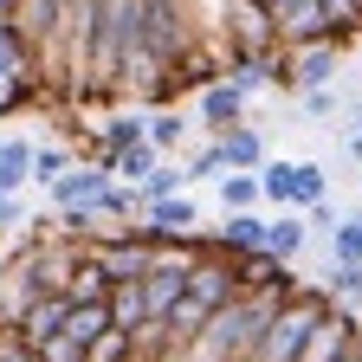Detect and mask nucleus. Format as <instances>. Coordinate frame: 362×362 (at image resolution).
I'll use <instances>...</instances> for the list:
<instances>
[{"mask_svg":"<svg viewBox=\"0 0 362 362\" xmlns=\"http://www.w3.org/2000/svg\"><path fill=\"white\" fill-rule=\"evenodd\" d=\"M104 181H110V168H71V162H65V175H52L45 188H52L59 214H98V194H104Z\"/></svg>","mask_w":362,"mask_h":362,"instance_id":"obj_4","label":"nucleus"},{"mask_svg":"<svg viewBox=\"0 0 362 362\" xmlns=\"http://www.w3.org/2000/svg\"><path fill=\"white\" fill-rule=\"evenodd\" d=\"M324 310H330V298H324V291H317V285H298L291 298H279V310L265 317V330H259V343H252V356H246V362H291V356H298V343H304V330H310Z\"/></svg>","mask_w":362,"mask_h":362,"instance_id":"obj_1","label":"nucleus"},{"mask_svg":"<svg viewBox=\"0 0 362 362\" xmlns=\"http://www.w3.org/2000/svg\"><path fill=\"white\" fill-rule=\"evenodd\" d=\"M181 136H188V123H181L175 110H156V117L143 123V143H149V149H175Z\"/></svg>","mask_w":362,"mask_h":362,"instance_id":"obj_17","label":"nucleus"},{"mask_svg":"<svg viewBox=\"0 0 362 362\" xmlns=\"http://www.w3.org/2000/svg\"><path fill=\"white\" fill-rule=\"evenodd\" d=\"M220 201L226 207H252L259 201V168H220Z\"/></svg>","mask_w":362,"mask_h":362,"instance_id":"obj_12","label":"nucleus"},{"mask_svg":"<svg viewBox=\"0 0 362 362\" xmlns=\"http://www.w3.org/2000/svg\"><path fill=\"white\" fill-rule=\"evenodd\" d=\"M110 324L117 330H136V324H143V298H136V285H110Z\"/></svg>","mask_w":362,"mask_h":362,"instance_id":"obj_16","label":"nucleus"},{"mask_svg":"<svg viewBox=\"0 0 362 362\" xmlns=\"http://www.w3.org/2000/svg\"><path fill=\"white\" fill-rule=\"evenodd\" d=\"M104 168H110V175H123V181H143V175L156 168V149H149V143H129V149H117Z\"/></svg>","mask_w":362,"mask_h":362,"instance_id":"obj_15","label":"nucleus"},{"mask_svg":"<svg viewBox=\"0 0 362 362\" xmlns=\"http://www.w3.org/2000/svg\"><path fill=\"white\" fill-rule=\"evenodd\" d=\"M65 175V149H33V181H52Z\"/></svg>","mask_w":362,"mask_h":362,"instance_id":"obj_23","label":"nucleus"},{"mask_svg":"<svg viewBox=\"0 0 362 362\" xmlns=\"http://www.w3.org/2000/svg\"><path fill=\"white\" fill-rule=\"evenodd\" d=\"M175 188H181V175H175V168H149V175H143V201H156V194H175Z\"/></svg>","mask_w":362,"mask_h":362,"instance_id":"obj_22","label":"nucleus"},{"mask_svg":"<svg viewBox=\"0 0 362 362\" xmlns=\"http://www.w3.org/2000/svg\"><path fill=\"white\" fill-rule=\"evenodd\" d=\"M324 298H330V304H356V298H362V265H356V259H330Z\"/></svg>","mask_w":362,"mask_h":362,"instance_id":"obj_11","label":"nucleus"},{"mask_svg":"<svg viewBox=\"0 0 362 362\" xmlns=\"http://www.w3.org/2000/svg\"><path fill=\"white\" fill-rule=\"evenodd\" d=\"M149 362H181V356H175V349H162V356H149Z\"/></svg>","mask_w":362,"mask_h":362,"instance_id":"obj_30","label":"nucleus"},{"mask_svg":"<svg viewBox=\"0 0 362 362\" xmlns=\"http://www.w3.org/2000/svg\"><path fill=\"white\" fill-rule=\"evenodd\" d=\"M349 156H362V129H356V136H349Z\"/></svg>","mask_w":362,"mask_h":362,"instance_id":"obj_29","label":"nucleus"},{"mask_svg":"<svg viewBox=\"0 0 362 362\" xmlns=\"http://www.w3.org/2000/svg\"><path fill=\"white\" fill-rule=\"evenodd\" d=\"M129 143H143V117H136V110H129V117H110V123L98 129V149H104V162H110L117 149H129Z\"/></svg>","mask_w":362,"mask_h":362,"instance_id":"obj_13","label":"nucleus"},{"mask_svg":"<svg viewBox=\"0 0 362 362\" xmlns=\"http://www.w3.org/2000/svg\"><path fill=\"white\" fill-rule=\"evenodd\" d=\"M220 168H226V162H220V143H214V149H201V156H194V168L181 175V181H207V175H220Z\"/></svg>","mask_w":362,"mask_h":362,"instance_id":"obj_24","label":"nucleus"},{"mask_svg":"<svg viewBox=\"0 0 362 362\" xmlns=\"http://www.w3.org/2000/svg\"><path fill=\"white\" fill-rule=\"evenodd\" d=\"M13 7H20V0H0V20H13Z\"/></svg>","mask_w":362,"mask_h":362,"instance_id":"obj_28","label":"nucleus"},{"mask_svg":"<svg viewBox=\"0 0 362 362\" xmlns=\"http://www.w3.org/2000/svg\"><path fill=\"white\" fill-rule=\"evenodd\" d=\"M324 188H330V181H324V168H317V162H298V168H291V201H298V207L324 201Z\"/></svg>","mask_w":362,"mask_h":362,"instance_id":"obj_19","label":"nucleus"},{"mask_svg":"<svg viewBox=\"0 0 362 362\" xmlns=\"http://www.w3.org/2000/svg\"><path fill=\"white\" fill-rule=\"evenodd\" d=\"M26 175H33V143L26 136H7V143H0V194L26 188Z\"/></svg>","mask_w":362,"mask_h":362,"instance_id":"obj_9","label":"nucleus"},{"mask_svg":"<svg viewBox=\"0 0 362 362\" xmlns=\"http://www.w3.org/2000/svg\"><path fill=\"white\" fill-rule=\"evenodd\" d=\"M330 259H356V265H362V214L337 220V233H330Z\"/></svg>","mask_w":362,"mask_h":362,"instance_id":"obj_20","label":"nucleus"},{"mask_svg":"<svg viewBox=\"0 0 362 362\" xmlns=\"http://www.w3.org/2000/svg\"><path fill=\"white\" fill-rule=\"evenodd\" d=\"M291 84L317 90V84H330L337 78V39H298V59H285Z\"/></svg>","mask_w":362,"mask_h":362,"instance_id":"obj_5","label":"nucleus"},{"mask_svg":"<svg viewBox=\"0 0 362 362\" xmlns=\"http://www.w3.org/2000/svg\"><path fill=\"white\" fill-rule=\"evenodd\" d=\"M330 362H362V330H356V337H349V343H343V349H337Z\"/></svg>","mask_w":362,"mask_h":362,"instance_id":"obj_25","label":"nucleus"},{"mask_svg":"<svg viewBox=\"0 0 362 362\" xmlns=\"http://www.w3.org/2000/svg\"><path fill=\"white\" fill-rule=\"evenodd\" d=\"M33 362H84V349L59 330V337H45V343H33Z\"/></svg>","mask_w":362,"mask_h":362,"instance_id":"obj_21","label":"nucleus"},{"mask_svg":"<svg viewBox=\"0 0 362 362\" xmlns=\"http://www.w3.org/2000/svg\"><path fill=\"white\" fill-rule=\"evenodd\" d=\"M356 330H362L356 317H349L343 304H330V310H324V317H317V324L304 330V343H298V356H291V362H330V356H337V349H343Z\"/></svg>","mask_w":362,"mask_h":362,"instance_id":"obj_3","label":"nucleus"},{"mask_svg":"<svg viewBox=\"0 0 362 362\" xmlns=\"http://www.w3.org/2000/svg\"><path fill=\"white\" fill-rule=\"evenodd\" d=\"M7 226H13V201H7V194H0V233H7Z\"/></svg>","mask_w":362,"mask_h":362,"instance_id":"obj_26","label":"nucleus"},{"mask_svg":"<svg viewBox=\"0 0 362 362\" xmlns=\"http://www.w3.org/2000/svg\"><path fill=\"white\" fill-rule=\"evenodd\" d=\"M143 7V52L168 71L181 52L194 45V33H188V13H181V0H136Z\"/></svg>","mask_w":362,"mask_h":362,"instance_id":"obj_2","label":"nucleus"},{"mask_svg":"<svg viewBox=\"0 0 362 362\" xmlns=\"http://www.w3.org/2000/svg\"><path fill=\"white\" fill-rule=\"evenodd\" d=\"M240 104H246V90H233L226 78H207V98H201V117H207L214 129H226V123H240Z\"/></svg>","mask_w":362,"mask_h":362,"instance_id":"obj_8","label":"nucleus"},{"mask_svg":"<svg viewBox=\"0 0 362 362\" xmlns=\"http://www.w3.org/2000/svg\"><path fill=\"white\" fill-rule=\"evenodd\" d=\"M291 168H298V162H259V194L285 207V201H291Z\"/></svg>","mask_w":362,"mask_h":362,"instance_id":"obj_18","label":"nucleus"},{"mask_svg":"<svg viewBox=\"0 0 362 362\" xmlns=\"http://www.w3.org/2000/svg\"><path fill=\"white\" fill-rule=\"evenodd\" d=\"M220 162H226V168H259V162H265L259 129H240V123H233V129L220 136Z\"/></svg>","mask_w":362,"mask_h":362,"instance_id":"obj_10","label":"nucleus"},{"mask_svg":"<svg viewBox=\"0 0 362 362\" xmlns=\"http://www.w3.org/2000/svg\"><path fill=\"white\" fill-rule=\"evenodd\" d=\"M26 26L20 20H7V26H0V78H26Z\"/></svg>","mask_w":362,"mask_h":362,"instance_id":"obj_14","label":"nucleus"},{"mask_svg":"<svg viewBox=\"0 0 362 362\" xmlns=\"http://www.w3.org/2000/svg\"><path fill=\"white\" fill-rule=\"evenodd\" d=\"M310 240V220L304 214H279V220H265V252H279V259H298Z\"/></svg>","mask_w":362,"mask_h":362,"instance_id":"obj_7","label":"nucleus"},{"mask_svg":"<svg viewBox=\"0 0 362 362\" xmlns=\"http://www.w3.org/2000/svg\"><path fill=\"white\" fill-rule=\"evenodd\" d=\"M117 362H149V356H143V349H136V343H129V349H123V356H117Z\"/></svg>","mask_w":362,"mask_h":362,"instance_id":"obj_27","label":"nucleus"},{"mask_svg":"<svg viewBox=\"0 0 362 362\" xmlns=\"http://www.w3.org/2000/svg\"><path fill=\"white\" fill-rule=\"evenodd\" d=\"M220 259H240V252H252V246H265V220L252 214V207H226V226H220Z\"/></svg>","mask_w":362,"mask_h":362,"instance_id":"obj_6","label":"nucleus"}]
</instances>
